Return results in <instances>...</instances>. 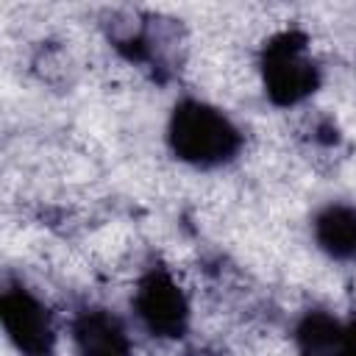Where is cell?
<instances>
[{"label":"cell","instance_id":"3","mask_svg":"<svg viewBox=\"0 0 356 356\" xmlns=\"http://www.w3.org/2000/svg\"><path fill=\"white\" fill-rule=\"evenodd\" d=\"M134 309L142 325L156 337L175 339L189 325V303L172 275L161 267H153L139 278L134 292Z\"/></svg>","mask_w":356,"mask_h":356},{"label":"cell","instance_id":"6","mask_svg":"<svg viewBox=\"0 0 356 356\" xmlns=\"http://www.w3.org/2000/svg\"><path fill=\"white\" fill-rule=\"evenodd\" d=\"M317 245L337 261H356V209L331 203L314 217Z\"/></svg>","mask_w":356,"mask_h":356},{"label":"cell","instance_id":"8","mask_svg":"<svg viewBox=\"0 0 356 356\" xmlns=\"http://www.w3.org/2000/svg\"><path fill=\"white\" fill-rule=\"evenodd\" d=\"M342 356H356V320L342 325Z\"/></svg>","mask_w":356,"mask_h":356},{"label":"cell","instance_id":"4","mask_svg":"<svg viewBox=\"0 0 356 356\" xmlns=\"http://www.w3.org/2000/svg\"><path fill=\"white\" fill-rule=\"evenodd\" d=\"M0 320L22 356H53L56 328L47 306L25 286H8L0 295Z\"/></svg>","mask_w":356,"mask_h":356},{"label":"cell","instance_id":"5","mask_svg":"<svg viewBox=\"0 0 356 356\" xmlns=\"http://www.w3.org/2000/svg\"><path fill=\"white\" fill-rule=\"evenodd\" d=\"M72 339L81 356H131L122 323L106 309H83L72 320Z\"/></svg>","mask_w":356,"mask_h":356},{"label":"cell","instance_id":"1","mask_svg":"<svg viewBox=\"0 0 356 356\" xmlns=\"http://www.w3.org/2000/svg\"><path fill=\"white\" fill-rule=\"evenodd\" d=\"M167 139L172 153L195 167L225 164L242 147L239 128L220 108L200 100H181L172 108Z\"/></svg>","mask_w":356,"mask_h":356},{"label":"cell","instance_id":"2","mask_svg":"<svg viewBox=\"0 0 356 356\" xmlns=\"http://www.w3.org/2000/svg\"><path fill=\"white\" fill-rule=\"evenodd\" d=\"M264 92L275 106H298L320 86V70L309 56L306 33L289 28L275 33L261 50Z\"/></svg>","mask_w":356,"mask_h":356},{"label":"cell","instance_id":"7","mask_svg":"<svg viewBox=\"0 0 356 356\" xmlns=\"http://www.w3.org/2000/svg\"><path fill=\"white\" fill-rule=\"evenodd\" d=\"M298 356H342V325L325 312H309L295 331Z\"/></svg>","mask_w":356,"mask_h":356}]
</instances>
